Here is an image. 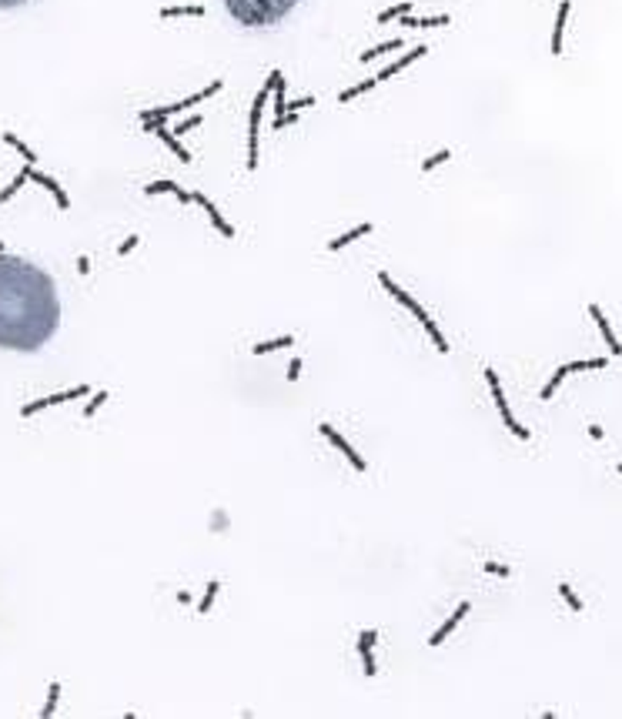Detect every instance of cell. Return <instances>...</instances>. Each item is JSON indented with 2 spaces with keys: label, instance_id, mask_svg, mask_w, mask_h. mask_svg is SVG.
I'll return each mask as SVG.
<instances>
[{
  "label": "cell",
  "instance_id": "6da1fadb",
  "mask_svg": "<svg viewBox=\"0 0 622 719\" xmlns=\"http://www.w3.org/2000/svg\"><path fill=\"white\" fill-rule=\"evenodd\" d=\"M61 328L57 285L20 255H0V348L34 355Z\"/></svg>",
  "mask_w": 622,
  "mask_h": 719
},
{
  "label": "cell",
  "instance_id": "7a4b0ae2",
  "mask_svg": "<svg viewBox=\"0 0 622 719\" xmlns=\"http://www.w3.org/2000/svg\"><path fill=\"white\" fill-rule=\"evenodd\" d=\"M298 3L302 0H225V10L248 31H264L281 24Z\"/></svg>",
  "mask_w": 622,
  "mask_h": 719
},
{
  "label": "cell",
  "instance_id": "3957f363",
  "mask_svg": "<svg viewBox=\"0 0 622 719\" xmlns=\"http://www.w3.org/2000/svg\"><path fill=\"white\" fill-rule=\"evenodd\" d=\"M221 87H225V80L218 77V80H211L204 91H195V94H188L184 101H178V104H167V108H154V111H141V124L148 127V131H154L157 124H164L167 118H174V114H181V111H188V108H197V104H204L208 97H214V94H221Z\"/></svg>",
  "mask_w": 622,
  "mask_h": 719
},
{
  "label": "cell",
  "instance_id": "277c9868",
  "mask_svg": "<svg viewBox=\"0 0 622 719\" xmlns=\"http://www.w3.org/2000/svg\"><path fill=\"white\" fill-rule=\"evenodd\" d=\"M281 77V71H271L268 74V80L261 84L258 97H255V104H251V114H248V174H255L258 171V124H261V114H264V104H268V97H271L274 91V80Z\"/></svg>",
  "mask_w": 622,
  "mask_h": 719
},
{
  "label": "cell",
  "instance_id": "5b68a950",
  "mask_svg": "<svg viewBox=\"0 0 622 719\" xmlns=\"http://www.w3.org/2000/svg\"><path fill=\"white\" fill-rule=\"evenodd\" d=\"M486 382H488V388H492V401H495V408H499V415H502V425L516 435L518 442H529V435L532 432L518 422L516 415H512V408H509V401H505V392H502V382H499V375H495V368H486Z\"/></svg>",
  "mask_w": 622,
  "mask_h": 719
},
{
  "label": "cell",
  "instance_id": "8992f818",
  "mask_svg": "<svg viewBox=\"0 0 622 719\" xmlns=\"http://www.w3.org/2000/svg\"><path fill=\"white\" fill-rule=\"evenodd\" d=\"M318 432L334 445V448H338V452H341V455H345V459L351 462V469H355V472H368V462L358 455V448H355V445H351L345 435H338V432H334L332 422H318Z\"/></svg>",
  "mask_w": 622,
  "mask_h": 719
},
{
  "label": "cell",
  "instance_id": "52a82bcc",
  "mask_svg": "<svg viewBox=\"0 0 622 719\" xmlns=\"http://www.w3.org/2000/svg\"><path fill=\"white\" fill-rule=\"evenodd\" d=\"M87 392H91V385H77V388H67V392H57V395L37 398V401H31V405L20 408V418H31V415L44 412V408H54V405H64V401H77V398H84Z\"/></svg>",
  "mask_w": 622,
  "mask_h": 719
},
{
  "label": "cell",
  "instance_id": "ba28073f",
  "mask_svg": "<svg viewBox=\"0 0 622 719\" xmlns=\"http://www.w3.org/2000/svg\"><path fill=\"white\" fill-rule=\"evenodd\" d=\"M379 285H381V288H385V291H388V294H392L395 301H398V305L405 308L409 315H415L418 322H422V318H428L425 305H418V301H415V298H411V294H409V291H405V288H402L398 281H392V275H388V271H379Z\"/></svg>",
  "mask_w": 622,
  "mask_h": 719
},
{
  "label": "cell",
  "instance_id": "9c48e42d",
  "mask_svg": "<svg viewBox=\"0 0 622 719\" xmlns=\"http://www.w3.org/2000/svg\"><path fill=\"white\" fill-rule=\"evenodd\" d=\"M375 646H379V629H365V632H358V643H355V649H358V656H362L365 676H379Z\"/></svg>",
  "mask_w": 622,
  "mask_h": 719
},
{
  "label": "cell",
  "instance_id": "30bf717a",
  "mask_svg": "<svg viewBox=\"0 0 622 719\" xmlns=\"http://www.w3.org/2000/svg\"><path fill=\"white\" fill-rule=\"evenodd\" d=\"M191 201H195V204H201V208H204V215H208V221H211V228L218 231L221 238H228V241H234V234H238V231H234V228H231V225H228V221H225V215L218 211V204H214L211 198H204L201 191H191Z\"/></svg>",
  "mask_w": 622,
  "mask_h": 719
},
{
  "label": "cell",
  "instance_id": "8fae6325",
  "mask_svg": "<svg viewBox=\"0 0 622 719\" xmlns=\"http://www.w3.org/2000/svg\"><path fill=\"white\" fill-rule=\"evenodd\" d=\"M469 612H472L469 602H458L455 612H452V615H448V619H445V622H441V626L435 629L432 636H428V646H441V643H445V639H448V636H452V632H455V629L462 626V619H465Z\"/></svg>",
  "mask_w": 622,
  "mask_h": 719
},
{
  "label": "cell",
  "instance_id": "7c38bea8",
  "mask_svg": "<svg viewBox=\"0 0 622 719\" xmlns=\"http://www.w3.org/2000/svg\"><path fill=\"white\" fill-rule=\"evenodd\" d=\"M27 174H31L34 184H41L44 191H50V194H54V201H57V208H61V211H67V208H71V198L64 194V187H61V181H57V178H50V174H41V171L34 168V164H27Z\"/></svg>",
  "mask_w": 622,
  "mask_h": 719
},
{
  "label": "cell",
  "instance_id": "4fadbf2b",
  "mask_svg": "<svg viewBox=\"0 0 622 719\" xmlns=\"http://www.w3.org/2000/svg\"><path fill=\"white\" fill-rule=\"evenodd\" d=\"M589 315H592V322L599 325V335L606 338V345H609V355H622V341L616 338V332H612V325L606 322V315H602V308L599 305H589Z\"/></svg>",
  "mask_w": 622,
  "mask_h": 719
},
{
  "label": "cell",
  "instance_id": "5bb4252c",
  "mask_svg": "<svg viewBox=\"0 0 622 719\" xmlns=\"http://www.w3.org/2000/svg\"><path fill=\"white\" fill-rule=\"evenodd\" d=\"M144 194H148V198H151V194H174L181 204H195V201H191V191H184L178 181H151V184H144Z\"/></svg>",
  "mask_w": 622,
  "mask_h": 719
},
{
  "label": "cell",
  "instance_id": "9a60e30c",
  "mask_svg": "<svg viewBox=\"0 0 622 719\" xmlns=\"http://www.w3.org/2000/svg\"><path fill=\"white\" fill-rule=\"evenodd\" d=\"M425 54H428V47H425V44L411 47V50H409V54H405V57H398V61H395V64H388V67H385V71H381V74L375 77V80H379V84H381V80H388V77L402 74V71H405L409 64H415V61H418V57H425Z\"/></svg>",
  "mask_w": 622,
  "mask_h": 719
},
{
  "label": "cell",
  "instance_id": "2e32d148",
  "mask_svg": "<svg viewBox=\"0 0 622 719\" xmlns=\"http://www.w3.org/2000/svg\"><path fill=\"white\" fill-rule=\"evenodd\" d=\"M154 134L161 138V144H164L167 151H174V154H178V157H181V164H191V151L184 148V144H181V138H178L174 131H167L164 124H157V127H154Z\"/></svg>",
  "mask_w": 622,
  "mask_h": 719
},
{
  "label": "cell",
  "instance_id": "e0dca14e",
  "mask_svg": "<svg viewBox=\"0 0 622 719\" xmlns=\"http://www.w3.org/2000/svg\"><path fill=\"white\" fill-rule=\"evenodd\" d=\"M365 234H372V225H368V221H365V225H355L351 231L338 234V238H332L325 248H328V251H341V248H348L351 241H358V238H365Z\"/></svg>",
  "mask_w": 622,
  "mask_h": 719
},
{
  "label": "cell",
  "instance_id": "ac0fdd59",
  "mask_svg": "<svg viewBox=\"0 0 622 719\" xmlns=\"http://www.w3.org/2000/svg\"><path fill=\"white\" fill-rule=\"evenodd\" d=\"M569 0H562L559 3V14H556V27H552V54L559 57L562 54V34H565V20H569Z\"/></svg>",
  "mask_w": 622,
  "mask_h": 719
},
{
  "label": "cell",
  "instance_id": "d6986e66",
  "mask_svg": "<svg viewBox=\"0 0 622 719\" xmlns=\"http://www.w3.org/2000/svg\"><path fill=\"white\" fill-rule=\"evenodd\" d=\"M402 20V27H448L452 24V17L448 14H435V17H398Z\"/></svg>",
  "mask_w": 622,
  "mask_h": 719
},
{
  "label": "cell",
  "instance_id": "ffe728a7",
  "mask_svg": "<svg viewBox=\"0 0 622 719\" xmlns=\"http://www.w3.org/2000/svg\"><path fill=\"white\" fill-rule=\"evenodd\" d=\"M422 328H425V335L432 338V345H435V352H439V355H448V352H452V348H448V338L441 335L439 322H435L432 315H428V318H422Z\"/></svg>",
  "mask_w": 622,
  "mask_h": 719
},
{
  "label": "cell",
  "instance_id": "44dd1931",
  "mask_svg": "<svg viewBox=\"0 0 622 719\" xmlns=\"http://www.w3.org/2000/svg\"><path fill=\"white\" fill-rule=\"evenodd\" d=\"M295 345V335H278V338H268V341H255L251 352L255 355H271V352H281V348H291Z\"/></svg>",
  "mask_w": 622,
  "mask_h": 719
},
{
  "label": "cell",
  "instance_id": "7402d4cb",
  "mask_svg": "<svg viewBox=\"0 0 622 719\" xmlns=\"http://www.w3.org/2000/svg\"><path fill=\"white\" fill-rule=\"evenodd\" d=\"M392 50H402V37H392V41H381V44L368 47V50L358 54V61L368 64V61H375V57H381V54H392Z\"/></svg>",
  "mask_w": 622,
  "mask_h": 719
},
{
  "label": "cell",
  "instance_id": "603a6c76",
  "mask_svg": "<svg viewBox=\"0 0 622 719\" xmlns=\"http://www.w3.org/2000/svg\"><path fill=\"white\" fill-rule=\"evenodd\" d=\"M3 144H7V148H14L17 154H20V157H24V161H27V164H37V154L31 151V148H27V144H24V141L17 138L14 131H3Z\"/></svg>",
  "mask_w": 622,
  "mask_h": 719
},
{
  "label": "cell",
  "instance_id": "cb8c5ba5",
  "mask_svg": "<svg viewBox=\"0 0 622 719\" xmlns=\"http://www.w3.org/2000/svg\"><path fill=\"white\" fill-rule=\"evenodd\" d=\"M204 14H208L204 3H191V7H181V3H178V7H164V10H161L164 20H171V17H204Z\"/></svg>",
  "mask_w": 622,
  "mask_h": 719
},
{
  "label": "cell",
  "instance_id": "d4e9b609",
  "mask_svg": "<svg viewBox=\"0 0 622 719\" xmlns=\"http://www.w3.org/2000/svg\"><path fill=\"white\" fill-rule=\"evenodd\" d=\"M31 181V174H27V164H24V171H20V174H17L14 181L7 184V187H3V191H0V208H3V204H7V201L14 198L17 191H20V187H24V184Z\"/></svg>",
  "mask_w": 622,
  "mask_h": 719
},
{
  "label": "cell",
  "instance_id": "484cf974",
  "mask_svg": "<svg viewBox=\"0 0 622 719\" xmlns=\"http://www.w3.org/2000/svg\"><path fill=\"white\" fill-rule=\"evenodd\" d=\"M375 87H379V80H375V77H372V80H362V84H355V87H345V91L338 94V101H341V104H348V101H355L358 94H368V91H375Z\"/></svg>",
  "mask_w": 622,
  "mask_h": 719
},
{
  "label": "cell",
  "instance_id": "4316f807",
  "mask_svg": "<svg viewBox=\"0 0 622 719\" xmlns=\"http://www.w3.org/2000/svg\"><path fill=\"white\" fill-rule=\"evenodd\" d=\"M411 0H405V3H392V7H385L379 14V24H388V20H398V17H405V14H411Z\"/></svg>",
  "mask_w": 622,
  "mask_h": 719
},
{
  "label": "cell",
  "instance_id": "83f0119b",
  "mask_svg": "<svg viewBox=\"0 0 622 719\" xmlns=\"http://www.w3.org/2000/svg\"><path fill=\"white\" fill-rule=\"evenodd\" d=\"M218 592H221V582L211 579V582H208V589H204V599L197 602V612H201V615H208V612H211V606H214V599H218Z\"/></svg>",
  "mask_w": 622,
  "mask_h": 719
},
{
  "label": "cell",
  "instance_id": "f1b7e54d",
  "mask_svg": "<svg viewBox=\"0 0 622 719\" xmlns=\"http://www.w3.org/2000/svg\"><path fill=\"white\" fill-rule=\"evenodd\" d=\"M57 699H61V683H50V692H47V703H44V709H41V719L54 716V709H57Z\"/></svg>",
  "mask_w": 622,
  "mask_h": 719
},
{
  "label": "cell",
  "instance_id": "f546056e",
  "mask_svg": "<svg viewBox=\"0 0 622 719\" xmlns=\"http://www.w3.org/2000/svg\"><path fill=\"white\" fill-rule=\"evenodd\" d=\"M285 91H288V84H285V74L278 77V80H274V111H278V118H281V114H285V104H288V101H285Z\"/></svg>",
  "mask_w": 622,
  "mask_h": 719
},
{
  "label": "cell",
  "instance_id": "4dcf8cb0",
  "mask_svg": "<svg viewBox=\"0 0 622 719\" xmlns=\"http://www.w3.org/2000/svg\"><path fill=\"white\" fill-rule=\"evenodd\" d=\"M559 596L565 599V606H569L572 612H582V599L572 592V585H569V582H559Z\"/></svg>",
  "mask_w": 622,
  "mask_h": 719
},
{
  "label": "cell",
  "instance_id": "1f68e13d",
  "mask_svg": "<svg viewBox=\"0 0 622 719\" xmlns=\"http://www.w3.org/2000/svg\"><path fill=\"white\" fill-rule=\"evenodd\" d=\"M448 157H452V151L445 148V151H435V154H432V157H425V161H422L418 168H422V171H435V168H439V164H445Z\"/></svg>",
  "mask_w": 622,
  "mask_h": 719
},
{
  "label": "cell",
  "instance_id": "d6a6232c",
  "mask_svg": "<svg viewBox=\"0 0 622 719\" xmlns=\"http://www.w3.org/2000/svg\"><path fill=\"white\" fill-rule=\"evenodd\" d=\"M107 398H111V392H107V388H101V392H97V395L91 398V401H87V405H84V418H91L94 412H97V408H101V405H104Z\"/></svg>",
  "mask_w": 622,
  "mask_h": 719
},
{
  "label": "cell",
  "instance_id": "836d02e7",
  "mask_svg": "<svg viewBox=\"0 0 622 719\" xmlns=\"http://www.w3.org/2000/svg\"><path fill=\"white\" fill-rule=\"evenodd\" d=\"M201 121H204V114H195V118H188V121L178 124V127H174V134H178V138H184V134H188V131H195Z\"/></svg>",
  "mask_w": 622,
  "mask_h": 719
},
{
  "label": "cell",
  "instance_id": "e575fe53",
  "mask_svg": "<svg viewBox=\"0 0 622 719\" xmlns=\"http://www.w3.org/2000/svg\"><path fill=\"white\" fill-rule=\"evenodd\" d=\"M137 245H141V238H137V234H131V238H124L121 245H118V255L124 258V255H131V251H134Z\"/></svg>",
  "mask_w": 622,
  "mask_h": 719
},
{
  "label": "cell",
  "instance_id": "d590c367",
  "mask_svg": "<svg viewBox=\"0 0 622 719\" xmlns=\"http://www.w3.org/2000/svg\"><path fill=\"white\" fill-rule=\"evenodd\" d=\"M302 108H315V97L308 94V97H298V101H288L285 104V111H302Z\"/></svg>",
  "mask_w": 622,
  "mask_h": 719
},
{
  "label": "cell",
  "instance_id": "8d00e7d4",
  "mask_svg": "<svg viewBox=\"0 0 622 719\" xmlns=\"http://www.w3.org/2000/svg\"><path fill=\"white\" fill-rule=\"evenodd\" d=\"M482 569H486L488 576H512V569H509V566H499V562H486Z\"/></svg>",
  "mask_w": 622,
  "mask_h": 719
},
{
  "label": "cell",
  "instance_id": "74e56055",
  "mask_svg": "<svg viewBox=\"0 0 622 719\" xmlns=\"http://www.w3.org/2000/svg\"><path fill=\"white\" fill-rule=\"evenodd\" d=\"M302 358H291V365H288V382H298V375H302Z\"/></svg>",
  "mask_w": 622,
  "mask_h": 719
},
{
  "label": "cell",
  "instance_id": "f35d334b",
  "mask_svg": "<svg viewBox=\"0 0 622 719\" xmlns=\"http://www.w3.org/2000/svg\"><path fill=\"white\" fill-rule=\"evenodd\" d=\"M20 3H27V0H0V10H10V7H20Z\"/></svg>",
  "mask_w": 622,
  "mask_h": 719
},
{
  "label": "cell",
  "instance_id": "ab89813d",
  "mask_svg": "<svg viewBox=\"0 0 622 719\" xmlns=\"http://www.w3.org/2000/svg\"><path fill=\"white\" fill-rule=\"evenodd\" d=\"M77 268H80V275H91V261L87 258H77Z\"/></svg>",
  "mask_w": 622,
  "mask_h": 719
},
{
  "label": "cell",
  "instance_id": "60d3db41",
  "mask_svg": "<svg viewBox=\"0 0 622 719\" xmlns=\"http://www.w3.org/2000/svg\"><path fill=\"white\" fill-rule=\"evenodd\" d=\"M589 435L595 439V442H599V439H602V429H599V425H589Z\"/></svg>",
  "mask_w": 622,
  "mask_h": 719
},
{
  "label": "cell",
  "instance_id": "b9f144b4",
  "mask_svg": "<svg viewBox=\"0 0 622 719\" xmlns=\"http://www.w3.org/2000/svg\"><path fill=\"white\" fill-rule=\"evenodd\" d=\"M3 251H7V248H3V241H0V255H3Z\"/></svg>",
  "mask_w": 622,
  "mask_h": 719
},
{
  "label": "cell",
  "instance_id": "7bdbcfd3",
  "mask_svg": "<svg viewBox=\"0 0 622 719\" xmlns=\"http://www.w3.org/2000/svg\"><path fill=\"white\" fill-rule=\"evenodd\" d=\"M616 472H619V475H622V465H619V469H616Z\"/></svg>",
  "mask_w": 622,
  "mask_h": 719
}]
</instances>
